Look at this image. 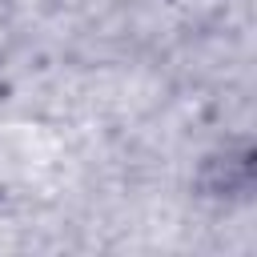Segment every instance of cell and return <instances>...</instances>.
Returning a JSON list of instances; mask_svg holds the SVG:
<instances>
[{"mask_svg": "<svg viewBox=\"0 0 257 257\" xmlns=\"http://www.w3.org/2000/svg\"><path fill=\"white\" fill-rule=\"evenodd\" d=\"M253 181H257V169H253V145L249 141H237V145H221L217 153L205 157L201 173H197V185H201V197H213V201H245L253 193Z\"/></svg>", "mask_w": 257, "mask_h": 257, "instance_id": "6da1fadb", "label": "cell"}]
</instances>
